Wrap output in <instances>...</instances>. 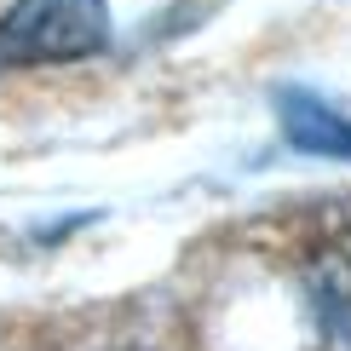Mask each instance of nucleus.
Instances as JSON below:
<instances>
[{"label":"nucleus","instance_id":"obj_1","mask_svg":"<svg viewBox=\"0 0 351 351\" xmlns=\"http://www.w3.org/2000/svg\"><path fill=\"white\" fill-rule=\"evenodd\" d=\"M110 0H18L0 18V75L93 58L110 47Z\"/></svg>","mask_w":351,"mask_h":351},{"label":"nucleus","instance_id":"obj_2","mask_svg":"<svg viewBox=\"0 0 351 351\" xmlns=\"http://www.w3.org/2000/svg\"><path fill=\"white\" fill-rule=\"evenodd\" d=\"M276 127L282 138L305 156H328V162H351V110L334 98L311 93V86H276L271 93Z\"/></svg>","mask_w":351,"mask_h":351}]
</instances>
